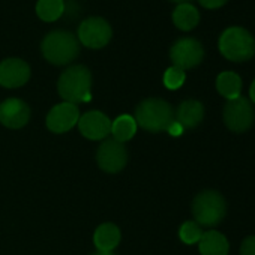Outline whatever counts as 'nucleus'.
<instances>
[{
    "label": "nucleus",
    "instance_id": "nucleus-1",
    "mask_svg": "<svg viewBox=\"0 0 255 255\" xmlns=\"http://www.w3.org/2000/svg\"><path fill=\"white\" fill-rule=\"evenodd\" d=\"M59 95L65 102L78 104L90 101L92 90V74L83 65H74L65 69L57 83Z\"/></svg>",
    "mask_w": 255,
    "mask_h": 255
},
{
    "label": "nucleus",
    "instance_id": "nucleus-2",
    "mask_svg": "<svg viewBox=\"0 0 255 255\" xmlns=\"http://www.w3.org/2000/svg\"><path fill=\"white\" fill-rule=\"evenodd\" d=\"M135 122L149 132L167 131L174 122L173 107L159 98H150L138 104L135 110Z\"/></svg>",
    "mask_w": 255,
    "mask_h": 255
},
{
    "label": "nucleus",
    "instance_id": "nucleus-3",
    "mask_svg": "<svg viewBox=\"0 0 255 255\" xmlns=\"http://www.w3.org/2000/svg\"><path fill=\"white\" fill-rule=\"evenodd\" d=\"M221 54L231 62H246L255 54V39L243 27L233 26L222 32L219 38Z\"/></svg>",
    "mask_w": 255,
    "mask_h": 255
},
{
    "label": "nucleus",
    "instance_id": "nucleus-4",
    "mask_svg": "<svg viewBox=\"0 0 255 255\" xmlns=\"http://www.w3.org/2000/svg\"><path fill=\"white\" fill-rule=\"evenodd\" d=\"M41 50L50 63L62 66L71 63L78 56L80 45L72 33L56 30L44 38Z\"/></svg>",
    "mask_w": 255,
    "mask_h": 255
},
{
    "label": "nucleus",
    "instance_id": "nucleus-5",
    "mask_svg": "<svg viewBox=\"0 0 255 255\" xmlns=\"http://www.w3.org/2000/svg\"><path fill=\"white\" fill-rule=\"evenodd\" d=\"M227 213V203L224 197L213 189L200 192L192 201V215L195 222L201 227L218 225Z\"/></svg>",
    "mask_w": 255,
    "mask_h": 255
},
{
    "label": "nucleus",
    "instance_id": "nucleus-6",
    "mask_svg": "<svg viewBox=\"0 0 255 255\" xmlns=\"http://www.w3.org/2000/svg\"><path fill=\"white\" fill-rule=\"evenodd\" d=\"M222 116H224L225 126L236 134H242L248 131L255 119L252 104L245 96H239L227 101V104L224 105Z\"/></svg>",
    "mask_w": 255,
    "mask_h": 255
},
{
    "label": "nucleus",
    "instance_id": "nucleus-7",
    "mask_svg": "<svg viewBox=\"0 0 255 255\" xmlns=\"http://www.w3.org/2000/svg\"><path fill=\"white\" fill-rule=\"evenodd\" d=\"M170 59L173 62V66L180 68L182 71L192 69L203 62L204 48L200 41L194 38H182L171 47Z\"/></svg>",
    "mask_w": 255,
    "mask_h": 255
},
{
    "label": "nucleus",
    "instance_id": "nucleus-8",
    "mask_svg": "<svg viewBox=\"0 0 255 255\" xmlns=\"http://www.w3.org/2000/svg\"><path fill=\"white\" fill-rule=\"evenodd\" d=\"M111 27L101 17H90L78 27V39L89 48H102L111 39Z\"/></svg>",
    "mask_w": 255,
    "mask_h": 255
},
{
    "label": "nucleus",
    "instance_id": "nucleus-9",
    "mask_svg": "<svg viewBox=\"0 0 255 255\" xmlns=\"http://www.w3.org/2000/svg\"><path fill=\"white\" fill-rule=\"evenodd\" d=\"M96 161L105 173H119L128 162V150L123 143H119L114 138L105 140L98 149Z\"/></svg>",
    "mask_w": 255,
    "mask_h": 255
},
{
    "label": "nucleus",
    "instance_id": "nucleus-10",
    "mask_svg": "<svg viewBox=\"0 0 255 255\" xmlns=\"http://www.w3.org/2000/svg\"><path fill=\"white\" fill-rule=\"evenodd\" d=\"M80 120V110L75 104L62 102L53 107L47 116V128L54 134L71 131Z\"/></svg>",
    "mask_w": 255,
    "mask_h": 255
},
{
    "label": "nucleus",
    "instance_id": "nucleus-11",
    "mask_svg": "<svg viewBox=\"0 0 255 255\" xmlns=\"http://www.w3.org/2000/svg\"><path fill=\"white\" fill-rule=\"evenodd\" d=\"M78 128L80 132L89 140H104L111 134V120L102 111L93 110L80 116Z\"/></svg>",
    "mask_w": 255,
    "mask_h": 255
},
{
    "label": "nucleus",
    "instance_id": "nucleus-12",
    "mask_svg": "<svg viewBox=\"0 0 255 255\" xmlns=\"http://www.w3.org/2000/svg\"><path fill=\"white\" fill-rule=\"evenodd\" d=\"M29 119L30 108L24 101L18 98H9L0 104V123L6 128L20 129V128L27 125Z\"/></svg>",
    "mask_w": 255,
    "mask_h": 255
},
{
    "label": "nucleus",
    "instance_id": "nucleus-13",
    "mask_svg": "<svg viewBox=\"0 0 255 255\" xmlns=\"http://www.w3.org/2000/svg\"><path fill=\"white\" fill-rule=\"evenodd\" d=\"M30 78V68L21 59H6L0 63V86L15 89L24 86Z\"/></svg>",
    "mask_w": 255,
    "mask_h": 255
},
{
    "label": "nucleus",
    "instance_id": "nucleus-14",
    "mask_svg": "<svg viewBox=\"0 0 255 255\" xmlns=\"http://www.w3.org/2000/svg\"><path fill=\"white\" fill-rule=\"evenodd\" d=\"M176 122H179L183 128L192 129L203 122L204 117V107L197 99H186L183 101L176 111Z\"/></svg>",
    "mask_w": 255,
    "mask_h": 255
},
{
    "label": "nucleus",
    "instance_id": "nucleus-15",
    "mask_svg": "<svg viewBox=\"0 0 255 255\" xmlns=\"http://www.w3.org/2000/svg\"><path fill=\"white\" fill-rule=\"evenodd\" d=\"M198 249L201 255H228L230 245L222 233L209 230L198 240Z\"/></svg>",
    "mask_w": 255,
    "mask_h": 255
},
{
    "label": "nucleus",
    "instance_id": "nucleus-16",
    "mask_svg": "<svg viewBox=\"0 0 255 255\" xmlns=\"http://www.w3.org/2000/svg\"><path fill=\"white\" fill-rule=\"evenodd\" d=\"M120 237H122V234H120L119 227L111 222H107L96 228V231L93 234V243L98 251L111 252L114 248H117Z\"/></svg>",
    "mask_w": 255,
    "mask_h": 255
},
{
    "label": "nucleus",
    "instance_id": "nucleus-17",
    "mask_svg": "<svg viewBox=\"0 0 255 255\" xmlns=\"http://www.w3.org/2000/svg\"><path fill=\"white\" fill-rule=\"evenodd\" d=\"M173 23L180 30H192L200 23V12L191 3H182L173 12Z\"/></svg>",
    "mask_w": 255,
    "mask_h": 255
},
{
    "label": "nucleus",
    "instance_id": "nucleus-18",
    "mask_svg": "<svg viewBox=\"0 0 255 255\" xmlns=\"http://www.w3.org/2000/svg\"><path fill=\"white\" fill-rule=\"evenodd\" d=\"M137 132V122L129 114H122L111 122V134L116 141H129Z\"/></svg>",
    "mask_w": 255,
    "mask_h": 255
},
{
    "label": "nucleus",
    "instance_id": "nucleus-19",
    "mask_svg": "<svg viewBox=\"0 0 255 255\" xmlns=\"http://www.w3.org/2000/svg\"><path fill=\"white\" fill-rule=\"evenodd\" d=\"M216 89L227 101L239 98L242 92V78L233 71L221 72L216 78Z\"/></svg>",
    "mask_w": 255,
    "mask_h": 255
},
{
    "label": "nucleus",
    "instance_id": "nucleus-20",
    "mask_svg": "<svg viewBox=\"0 0 255 255\" xmlns=\"http://www.w3.org/2000/svg\"><path fill=\"white\" fill-rule=\"evenodd\" d=\"M65 12V2L63 0H38L36 3V14L42 21L51 23L62 17Z\"/></svg>",
    "mask_w": 255,
    "mask_h": 255
},
{
    "label": "nucleus",
    "instance_id": "nucleus-21",
    "mask_svg": "<svg viewBox=\"0 0 255 255\" xmlns=\"http://www.w3.org/2000/svg\"><path fill=\"white\" fill-rule=\"evenodd\" d=\"M179 236H180V239H182L183 243H186V245H194V243H198V240L201 239L203 230H201V227H200L195 221H186V222L180 227Z\"/></svg>",
    "mask_w": 255,
    "mask_h": 255
},
{
    "label": "nucleus",
    "instance_id": "nucleus-22",
    "mask_svg": "<svg viewBox=\"0 0 255 255\" xmlns=\"http://www.w3.org/2000/svg\"><path fill=\"white\" fill-rule=\"evenodd\" d=\"M185 78H186L185 71H182L180 68L171 66V68H168V69L165 71V74H164V84H165L167 89L176 90V89H179V87L183 86Z\"/></svg>",
    "mask_w": 255,
    "mask_h": 255
},
{
    "label": "nucleus",
    "instance_id": "nucleus-23",
    "mask_svg": "<svg viewBox=\"0 0 255 255\" xmlns=\"http://www.w3.org/2000/svg\"><path fill=\"white\" fill-rule=\"evenodd\" d=\"M240 255H255V236L243 239L240 245Z\"/></svg>",
    "mask_w": 255,
    "mask_h": 255
},
{
    "label": "nucleus",
    "instance_id": "nucleus-24",
    "mask_svg": "<svg viewBox=\"0 0 255 255\" xmlns=\"http://www.w3.org/2000/svg\"><path fill=\"white\" fill-rule=\"evenodd\" d=\"M200 5L203 8H207V9H218L221 6H224L228 0H198Z\"/></svg>",
    "mask_w": 255,
    "mask_h": 255
},
{
    "label": "nucleus",
    "instance_id": "nucleus-25",
    "mask_svg": "<svg viewBox=\"0 0 255 255\" xmlns=\"http://www.w3.org/2000/svg\"><path fill=\"white\" fill-rule=\"evenodd\" d=\"M183 129L185 128L179 123V122H176V119H174V122L168 126V132H170V135H173V137H180L182 134H183Z\"/></svg>",
    "mask_w": 255,
    "mask_h": 255
},
{
    "label": "nucleus",
    "instance_id": "nucleus-26",
    "mask_svg": "<svg viewBox=\"0 0 255 255\" xmlns=\"http://www.w3.org/2000/svg\"><path fill=\"white\" fill-rule=\"evenodd\" d=\"M249 98H251V101L255 104V80L252 81V84H251V89H249Z\"/></svg>",
    "mask_w": 255,
    "mask_h": 255
},
{
    "label": "nucleus",
    "instance_id": "nucleus-27",
    "mask_svg": "<svg viewBox=\"0 0 255 255\" xmlns=\"http://www.w3.org/2000/svg\"><path fill=\"white\" fill-rule=\"evenodd\" d=\"M93 255H116V254H113V252H101V251H98V252H95Z\"/></svg>",
    "mask_w": 255,
    "mask_h": 255
},
{
    "label": "nucleus",
    "instance_id": "nucleus-28",
    "mask_svg": "<svg viewBox=\"0 0 255 255\" xmlns=\"http://www.w3.org/2000/svg\"><path fill=\"white\" fill-rule=\"evenodd\" d=\"M171 2H176V3L182 5V3H189V2H191V0H171Z\"/></svg>",
    "mask_w": 255,
    "mask_h": 255
}]
</instances>
